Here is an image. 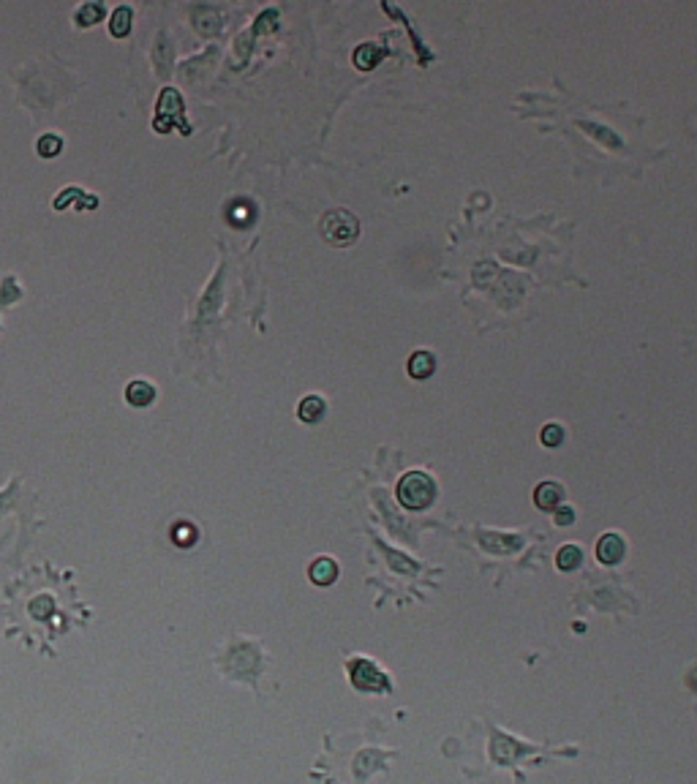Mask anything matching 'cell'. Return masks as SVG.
Segmentation results:
<instances>
[{"instance_id": "obj_1", "label": "cell", "mask_w": 697, "mask_h": 784, "mask_svg": "<svg viewBox=\"0 0 697 784\" xmlns=\"http://www.w3.org/2000/svg\"><path fill=\"white\" fill-rule=\"evenodd\" d=\"M436 496V485L425 471H409L398 482V501L406 509H425Z\"/></svg>"}, {"instance_id": "obj_2", "label": "cell", "mask_w": 697, "mask_h": 784, "mask_svg": "<svg viewBox=\"0 0 697 784\" xmlns=\"http://www.w3.org/2000/svg\"><path fill=\"white\" fill-rule=\"evenodd\" d=\"M321 234L330 245H349L360 234V223L349 210H327L321 218Z\"/></svg>"}, {"instance_id": "obj_3", "label": "cell", "mask_w": 697, "mask_h": 784, "mask_svg": "<svg viewBox=\"0 0 697 784\" xmlns=\"http://www.w3.org/2000/svg\"><path fill=\"white\" fill-rule=\"evenodd\" d=\"M174 123H180V128H183V131H188V126L183 123V101H180V93H177V90H172V87H166V90H163V96H161V101H158L155 128L163 134V131H169Z\"/></svg>"}, {"instance_id": "obj_4", "label": "cell", "mask_w": 697, "mask_h": 784, "mask_svg": "<svg viewBox=\"0 0 697 784\" xmlns=\"http://www.w3.org/2000/svg\"><path fill=\"white\" fill-rule=\"evenodd\" d=\"M349 675H352V684L357 686V689H363V692H382L385 686H387V681H385V675L376 670V664L374 662H368V659H354L352 664H349Z\"/></svg>"}, {"instance_id": "obj_5", "label": "cell", "mask_w": 697, "mask_h": 784, "mask_svg": "<svg viewBox=\"0 0 697 784\" xmlns=\"http://www.w3.org/2000/svg\"><path fill=\"white\" fill-rule=\"evenodd\" d=\"M621 559H624V539H621L619 534H605V537H599V542H597V561L613 567V564H619Z\"/></svg>"}, {"instance_id": "obj_6", "label": "cell", "mask_w": 697, "mask_h": 784, "mask_svg": "<svg viewBox=\"0 0 697 784\" xmlns=\"http://www.w3.org/2000/svg\"><path fill=\"white\" fill-rule=\"evenodd\" d=\"M126 401L131 406H150L155 401V387L148 384V381H142V379H137V381H131L126 387Z\"/></svg>"}, {"instance_id": "obj_7", "label": "cell", "mask_w": 697, "mask_h": 784, "mask_svg": "<svg viewBox=\"0 0 697 784\" xmlns=\"http://www.w3.org/2000/svg\"><path fill=\"white\" fill-rule=\"evenodd\" d=\"M308 577L316 583V585H330V583L338 577V564H335L332 559L321 556V559H316V561L310 564Z\"/></svg>"}, {"instance_id": "obj_8", "label": "cell", "mask_w": 697, "mask_h": 784, "mask_svg": "<svg viewBox=\"0 0 697 784\" xmlns=\"http://www.w3.org/2000/svg\"><path fill=\"white\" fill-rule=\"evenodd\" d=\"M534 501H537L540 509H553L556 512L561 506V488L556 482H542L534 491Z\"/></svg>"}, {"instance_id": "obj_9", "label": "cell", "mask_w": 697, "mask_h": 784, "mask_svg": "<svg viewBox=\"0 0 697 784\" xmlns=\"http://www.w3.org/2000/svg\"><path fill=\"white\" fill-rule=\"evenodd\" d=\"M379 58H382V49H379V44H374V41L360 44V47L354 49V63H357V69H374V66L379 63Z\"/></svg>"}, {"instance_id": "obj_10", "label": "cell", "mask_w": 697, "mask_h": 784, "mask_svg": "<svg viewBox=\"0 0 697 784\" xmlns=\"http://www.w3.org/2000/svg\"><path fill=\"white\" fill-rule=\"evenodd\" d=\"M297 414H300V420H303V423H316V420H321V414H324V401H321L319 395H308V398H303V401H300V406H297Z\"/></svg>"}, {"instance_id": "obj_11", "label": "cell", "mask_w": 697, "mask_h": 784, "mask_svg": "<svg viewBox=\"0 0 697 784\" xmlns=\"http://www.w3.org/2000/svg\"><path fill=\"white\" fill-rule=\"evenodd\" d=\"M109 30H112V36H117V38L128 36V30H131V8H128V5L115 8V14L109 16Z\"/></svg>"}, {"instance_id": "obj_12", "label": "cell", "mask_w": 697, "mask_h": 784, "mask_svg": "<svg viewBox=\"0 0 697 784\" xmlns=\"http://www.w3.org/2000/svg\"><path fill=\"white\" fill-rule=\"evenodd\" d=\"M409 373H411L414 379L431 376V373H433V355H428V352H414L411 359H409Z\"/></svg>"}, {"instance_id": "obj_13", "label": "cell", "mask_w": 697, "mask_h": 784, "mask_svg": "<svg viewBox=\"0 0 697 784\" xmlns=\"http://www.w3.org/2000/svg\"><path fill=\"white\" fill-rule=\"evenodd\" d=\"M580 559H583V553H580L578 545H564V548L556 553V564H558V570H564V572H572L575 567H580Z\"/></svg>"}, {"instance_id": "obj_14", "label": "cell", "mask_w": 697, "mask_h": 784, "mask_svg": "<svg viewBox=\"0 0 697 784\" xmlns=\"http://www.w3.org/2000/svg\"><path fill=\"white\" fill-rule=\"evenodd\" d=\"M101 14H104V5H101V3H87V5H82L77 11V22L79 25H93V22L101 19Z\"/></svg>"}, {"instance_id": "obj_15", "label": "cell", "mask_w": 697, "mask_h": 784, "mask_svg": "<svg viewBox=\"0 0 697 784\" xmlns=\"http://www.w3.org/2000/svg\"><path fill=\"white\" fill-rule=\"evenodd\" d=\"M60 147H63V142H60V137H55V134H44V137L38 139V153H41L44 158L58 155V153H60Z\"/></svg>"}, {"instance_id": "obj_16", "label": "cell", "mask_w": 697, "mask_h": 784, "mask_svg": "<svg viewBox=\"0 0 697 784\" xmlns=\"http://www.w3.org/2000/svg\"><path fill=\"white\" fill-rule=\"evenodd\" d=\"M540 438H542L545 447H558V444L564 441V430H561V425L550 423V425H545V428H542V433H540Z\"/></svg>"}, {"instance_id": "obj_17", "label": "cell", "mask_w": 697, "mask_h": 784, "mask_svg": "<svg viewBox=\"0 0 697 784\" xmlns=\"http://www.w3.org/2000/svg\"><path fill=\"white\" fill-rule=\"evenodd\" d=\"M174 539L180 542V548H188V545L196 539V531H194L191 526H180V528L174 531Z\"/></svg>"}, {"instance_id": "obj_18", "label": "cell", "mask_w": 697, "mask_h": 784, "mask_svg": "<svg viewBox=\"0 0 697 784\" xmlns=\"http://www.w3.org/2000/svg\"><path fill=\"white\" fill-rule=\"evenodd\" d=\"M572 520H575V512H572L569 506H558V509H556V523H558V526H569Z\"/></svg>"}]
</instances>
